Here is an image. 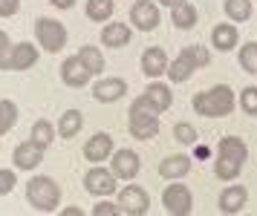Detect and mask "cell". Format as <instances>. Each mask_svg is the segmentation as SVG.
Masks as SVG:
<instances>
[{
	"label": "cell",
	"mask_w": 257,
	"mask_h": 216,
	"mask_svg": "<svg viewBox=\"0 0 257 216\" xmlns=\"http://www.w3.org/2000/svg\"><path fill=\"white\" fill-rule=\"evenodd\" d=\"M162 205L168 213L174 216H188L191 210H194V196H191V190H188V184H179L174 179V184H168L162 193Z\"/></svg>",
	"instance_id": "cell-7"
},
{
	"label": "cell",
	"mask_w": 257,
	"mask_h": 216,
	"mask_svg": "<svg viewBox=\"0 0 257 216\" xmlns=\"http://www.w3.org/2000/svg\"><path fill=\"white\" fill-rule=\"evenodd\" d=\"M191 173V159L188 156H182V153H174V156H168V159L159 161V176L162 179H182V176H188Z\"/></svg>",
	"instance_id": "cell-17"
},
{
	"label": "cell",
	"mask_w": 257,
	"mask_h": 216,
	"mask_svg": "<svg viewBox=\"0 0 257 216\" xmlns=\"http://www.w3.org/2000/svg\"><path fill=\"white\" fill-rule=\"evenodd\" d=\"M81 127H84V115L78 113V110H67L58 121V136L61 138H75L81 133Z\"/></svg>",
	"instance_id": "cell-23"
},
{
	"label": "cell",
	"mask_w": 257,
	"mask_h": 216,
	"mask_svg": "<svg viewBox=\"0 0 257 216\" xmlns=\"http://www.w3.org/2000/svg\"><path fill=\"white\" fill-rule=\"evenodd\" d=\"M179 55L188 58V61H191L197 69H199V67H208V64H211V52L205 49V46H185Z\"/></svg>",
	"instance_id": "cell-32"
},
{
	"label": "cell",
	"mask_w": 257,
	"mask_h": 216,
	"mask_svg": "<svg viewBox=\"0 0 257 216\" xmlns=\"http://www.w3.org/2000/svg\"><path fill=\"white\" fill-rule=\"evenodd\" d=\"M211 41H214V49L231 52L234 46H237V41H240V32H237L234 23H217V26L211 29Z\"/></svg>",
	"instance_id": "cell-18"
},
{
	"label": "cell",
	"mask_w": 257,
	"mask_h": 216,
	"mask_svg": "<svg viewBox=\"0 0 257 216\" xmlns=\"http://www.w3.org/2000/svg\"><path fill=\"white\" fill-rule=\"evenodd\" d=\"M26 202L41 210V213H52L61 205V187L55 179L49 176H35L32 182L26 184Z\"/></svg>",
	"instance_id": "cell-3"
},
{
	"label": "cell",
	"mask_w": 257,
	"mask_h": 216,
	"mask_svg": "<svg viewBox=\"0 0 257 216\" xmlns=\"http://www.w3.org/2000/svg\"><path fill=\"white\" fill-rule=\"evenodd\" d=\"M121 210H118V205H113V202H98V205L93 207V216H118Z\"/></svg>",
	"instance_id": "cell-36"
},
{
	"label": "cell",
	"mask_w": 257,
	"mask_h": 216,
	"mask_svg": "<svg viewBox=\"0 0 257 216\" xmlns=\"http://www.w3.org/2000/svg\"><path fill=\"white\" fill-rule=\"evenodd\" d=\"M240 107L245 115H257V87H245L240 92Z\"/></svg>",
	"instance_id": "cell-33"
},
{
	"label": "cell",
	"mask_w": 257,
	"mask_h": 216,
	"mask_svg": "<svg viewBox=\"0 0 257 216\" xmlns=\"http://www.w3.org/2000/svg\"><path fill=\"white\" fill-rule=\"evenodd\" d=\"M222 9H225V18H228V21L245 23L248 18H251L254 6H251V0H225V3H222Z\"/></svg>",
	"instance_id": "cell-24"
},
{
	"label": "cell",
	"mask_w": 257,
	"mask_h": 216,
	"mask_svg": "<svg viewBox=\"0 0 257 216\" xmlns=\"http://www.w3.org/2000/svg\"><path fill=\"white\" fill-rule=\"evenodd\" d=\"M61 213H64V216H81L84 210H81V207H64Z\"/></svg>",
	"instance_id": "cell-40"
},
{
	"label": "cell",
	"mask_w": 257,
	"mask_h": 216,
	"mask_svg": "<svg viewBox=\"0 0 257 216\" xmlns=\"http://www.w3.org/2000/svg\"><path fill=\"white\" fill-rule=\"evenodd\" d=\"M130 23L139 32H153L159 26V6L151 3V0H136L130 6Z\"/></svg>",
	"instance_id": "cell-8"
},
{
	"label": "cell",
	"mask_w": 257,
	"mask_h": 216,
	"mask_svg": "<svg viewBox=\"0 0 257 216\" xmlns=\"http://www.w3.org/2000/svg\"><path fill=\"white\" fill-rule=\"evenodd\" d=\"M15 184H18V179H15V170H0V196L12 193Z\"/></svg>",
	"instance_id": "cell-35"
},
{
	"label": "cell",
	"mask_w": 257,
	"mask_h": 216,
	"mask_svg": "<svg viewBox=\"0 0 257 216\" xmlns=\"http://www.w3.org/2000/svg\"><path fill=\"white\" fill-rule=\"evenodd\" d=\"M174 136L179 144H197V130L191 124H185V121H179V124L174 127Z\"/></svg>",
	"instance_id": "cell-34"
},
{
	"label": "cell",
	"mask_w": 257,
	"mask_h": 216,
	"mask_svg": "<svg viewBox=\"0 0 257 216\" xmlns=\"http://www.w3.org/2000/svg\"><path fill=\"white\" fill-rule=\"evenodd\" d=\"M110 170L116 173L118 179H124V182H130V179H136L139 176V167H142V161L139 156L133 153V150H113V156H110Z\"/></svg>",
	"instance_id": "cell-10"
},
{
	"label": "cell",
	"mask_w": 257,
	"mask_h": 216,
	"mask_svg": "<svg viewBox=\"0 0 257 216\" xmlns=\"http://www.w3.org/2000/svg\"><path fill=\"white\" fill-rule=\"evenodd\" d=\"M35 38H38V46H44L49 55H55L67 46V26L61 21H52V18H38Z\"/></svg>",
	"instance_id": "cell-4"
},
{
	"label": "cell",
	"mask_w": 257,
	"mask_h": 216,
	"mask_svg": "<svg viewBox=\"0 0 257 216\" xmlns=\"http://www.w3.org/2000/svg\"><path fill=\"white\" fill-rule=\"evenodd\" d=\"M113 156V136L110 133H95L93 138H87L84 144V159L98 164V161H107Z\"/></svg>",
	"instance_id": "cell-13"
},
{
	"label": "cell",
	"mask_w": 257,
	"mask_h": 216,
	"mask_svg": "<svg viewBox=\"0 0 257 216\" xmlns=\"http://www.w3.org/2000/svg\"><path fill=\"white\" fill-rule=\"evenodd\" d=\"M116 12V3L113 0H87V18L95 23H107Z\"/></svg>",
	"instance_id": "cell-25"
},
{
	"label": "cell",
	"mask_w": 257,
	"mask_h": 216,
	"mask_svg": "<svg viewBox=\"0 0 257 216\" xmlns=\"http://www.w3.org/2000/svg\"><path fill=\"white\" fill-rule=\"evenodd\" d=\"M78 58H81V64L90 69L93 75L104 72V55H101L98 46H81V49H78Z\"/></svg>",
	"instance_id": "cell-27"
},
{
	"label": "cell",
	"mask_w": 257,
	"mask_h": 216,
	"mask_svg": "<svg viewBox=\"0 0 257 216\" xmlns=\"http://www.w3.org/2000/svg\"><path fill=\"white\" fill-rule=\"evenodd\" d=\"M124 92H127V81L124 78H101V81H95L93 98L101 104H113L118 98H124Z\"/></svg>",
	"instance_id": "cell-14"
},
{
	"label": "cell",
	"mask_w": 257,
	"mask_h": 216,
	"mask_svg": "<svg viewBox=\"0 0 257 216\" xmlns=\"http://www.w3.org/2000/svg\"><path fill=\"white\" fill-rule=\"evenodd\" d=\"M38 61V46L32 44H12V52L6 55V61L0 64V69H12V72H21V69H29L35 67Z\"/></svg>",
	"instance_id": "cell-9"
},
{
	"label": "cell",
	"mask_w": 257,
	"mask_h": 216,
	"mask_svg": "<svg viewBox=\"0 0 257 216\" xmlns=\"http://www.w3.org/2000/svg\"><path fill=\"white\" fill-rule=\"evenodd\" d=\"M194 110L205 118H222L234 110V90L228 84H217L211 90H202L194 95Z\"/></svg>",
	"instance_id": "cell-2"
},
{
	"label": "cell",
	"mask_w": 257,
	"mask_h": 216,
	"mask_svg": "<svg viewBox=\"0 0 257 216\" xmlns=\"http://www.w3.org/2000/svg\"><path fill=\"white\" fill-rule=\"evenodd\" d=\"M240 170H243V164H240V161L222 159V156H217V161H214V176H217V179H222V182H231V179H237V176H240Z\"/></svg>",
	"instance_id": "cell-29"
},
{
	"label": "cell",
	"mask_w": 257,
	"mask_h": 216,
	"mask_svg": "<svg viewBox=\"0 0 257 216\" xmlns=\"http://www.w3.org/2000/svg\"><path fill=\"white\" fill-rule=\"evenodd\" d=\"M29 138H32L35 144H41L44 150H49V144L55 141V127L49 124L47 118H38L35 124H32V133H29Z\"/></svg>",
	"instance_id": "cell-26"
},
{
	"label": "cell",
	"mask_w": 257,
	"mask_h": 216,
	"mask_svg": "<svg viewBox=\"0 0 257 216\" xmlns=\"http://www.w3.org/2000/svg\"><path fill=\"white\" fill-rule=\"evenodd\" d=\"M12 161H15V167H18V170H35L38 164L44 161V147L35 144L32 138H26V141H21V144L15 147Z\"/></svg>",
	"instance_id": "cell-11"
},
{
	"label": "cell",
	"mask_w": 257,
	"mask_h": 216,
	"mask_svg": "<svg viewBox=\"0 0 257 216\" xmlns=\"http://www.w3.org/2000/svg\"><path fill=\"white\" fill-rule=\"evenodd\" d=\"M127 130L136 141H148V138H153L159 133V110H156L145 95H139L136 101L130 104Z\"/></svg>",
	"instance_id": "cell-1"
},
{
	"label": "cell",
	"mask_w": 257,
	"mask_h": 216,
	"mask_svg": "<svg viewBox=\"0 0 257 216\" xmlns=\"http://www.w3.org/2000/svg\"><path fill=\"white\" fill-rule=\"evenodd\" d=\"M21 9V0H0V18H12Z\"/></svg>",
	"instance_id": "cell-37"
},
{
	"label": "cell",
	"mask_w": 257,
	"mask_h": 216,
	"mask_svg": "<svg viewBox=\"0 0 257 216\" xmlns=\"http://www.w3.org/2000/svg\"><path fill=\"white\" fill-rule=\"evenodd\" d=\"M197 18H199V12L191 0H185V3H179V6L171 9V23H174L176 29H194Z\"/></svg>",
	"instance_id": "cell-21"
},
{
	"label": "cell",
	"mask_w": 257,
	"mask_h": 216,
	"mask_svg": "<svg viewBox=\"0 0 257 216\" xmlns=\"http://www.w3.org/2000/svg\"><path fill=\"white\" fill-rule=\"evenodd\" d=\"M245 202H248V190H245L243 184H231V187H225L220 193V210L225 216L240 213L245 207Z\"/></svg>",
	"instance_id": "cell-16"
},
{
	"label": "cell",
	"mask_w": 257,
	"mask_h": 216,
	"mask_svg": "<svg viewBox=\"0 0 257 216\" xmlns=\"http://www.w3.org/2000/svg\"><path fill=\"white\" fill-rule=\"evenodd\" d=\"M240 67H243V72H248V75H257V41H251V44L240 46Z\"/></svg>",
	"instance_id": "cell-31"
},
{
	"label": "cell",
	"mask_w": 257,
	"mask_h": 216,
	"mask_svg": "<svg viewBox=\"0 0 257 216\" xmlns=\"http://www.w3.org/2000/svg\"><path fill=\"white\" fill-rule=\"evenodd\" d=\"M217 156H222V159H231V161H240V164H243V161L248 159V147H245L243 138L225 136V138H220V144H217Z\"/></svg>",
	"instance_id": "cell-19"
},
{
	"label": "cell",
	"mask_w": 257,
	"mask_h": 216,
	"mask_svg": "<svg viewBox=\"0 0 257 216\" xmlns=\"http://www.w3.org/2000/svg\"><path fill=\"white\" fill-rule=\"evenodd\" d=\"M145 98H148L159 113H165V110H171V104H174V92L168 90L162 81H153L151 87L145 90Z\"/></svg>",
	"instance_id": "cell-22"
},
{
	"label": "cell",
	"mask_w": 257,
	"mask_h": 216,
	"mask_svg": "<svg viewBox=\"0 0 257 216\" xmlns=\"http://www.w3.org/2000/svg\"><path fill=\"white\" fill-rule=\"evenodd\" d=\"M168 55H165L162 46H148L145 52H142V72L148 75V78H159L168 72Z\"/></svg>",
	"instance_id": "cell-15"
},
{
	"label": "cell",
	"mask_w": 257,
	"mask_h": 216,
	"mask_svg": "<svg viewBox=\"0 0 257 216\" xmlns=\"http://www.w3.org/2000/svg\"><path fill=\"white\" fill-rule=\"evenodd\" d=\"M84 187H87L90 196H110V193H116L118 176L113 170L101 167V164H95V167H90L84 173Z\"/></svg>",
	"instance_id": "cell-6"
},
{
	"label": "cell",
	"mask_w": 257,
	"mask_h": 216,
	"mask_svg": "<svg viewBox=\"0 0 257 216\" xmlns=\"http://www.w3.org/2000/svg\"><path fill=\"white\" fill-rule=\"evenodd\" d=\"M194 64H191V61H188V58H176V61H171V64H168V78L174 81V84H182V81H188L191 78V75H194Z\"/></svg>",
	"instance_id": "cell-28"
},
{
	"label": "cell",
	"mask_w": 257,
	"mask_h": 216,
	"mask_svg": "<svg viewBox=\"0 0 257 216\" xmlns=\"http://www.w3.org/2000/svg\"><path fill=\"white\" fill-rule=\"evenodd\" d=\"M15 121H18V104L9 101V98H3L0 101V136L9 133L15 127Z\"/></svg>",
	"instance_id": "cell-30"
},
{
	"label": "cell",
	"mask_w": 257,
	"mask_h": 216,
	"mask_svg": "<svg viewBox=\"0 0 257 216\" xmlns=\"http://www.w3.org/2000/svg\"><path fill=\"white\" fill-rule=\"evenodd\" d=\"M101 44L110 49H121L130 44V26L127 23H107L101 29Z\"/></svg>",
	"instance_id": "cell-20"
},
{
	"label": "cell",
	"mask_w": 257,
	"mask_h": 216,
	"mask_svg": "<svg viewBox=\"0 0 257 216\" xmlns=\"http://www.w3.org/2000/svg\"><path fill=\"white\" fill-rule=\"evenodd\" d=\"M9 52H12V41H9V35L0 29V64L6 61V55H9Z\"/></svg>",
	"instance_id": "cell-38"
},
{
	"label": "cell",
	"mask_w": 257,
	"mask_h": 216,
	"mask_svg": "<svg viewBox=\"0 0 257 216\" xmlns=\"http://www.w3.org/2000/svg\"><path fill=\"white\" fill-rule=\"evenodd\" d=\"M118 210L124 216H145L151 210V196L142 184H127L118 193Z\"/></svg>",
	"instance_id": "cell-5"
},
{
	"label": "cell",
	"mask_w": 257,
	"mask_h": 216,
	"mask_svg": "<svg viewBox=\"0 0 257 216\" xmlns=\"http://www.w3.org/2000/svg\"><path fill=\"white\" fill-rule=\"evenodd\" d=\"M49 3H52L55 9H72V3H75V0H49Z\"/></svg>",
	"instance_id": "cell-39"
},
{
	"label": "cell",
	"mask_w": 257,
	"mask_h": 216,
	"mask_svg": "<svg viewBox=\"0 0 257 216\" xmlns=\"http://www.w3.org/2000/svg\"><path fill=\"white\" fill-rule=\"evenodd\" d=\"M90 78H93V72L84 67L78 55L67 58V61L61 64V81H64L67 87H72V90H78V87H87V84H90Z\"/></svg>",
	"instance_id": "cell-12"
}]
</instances>
